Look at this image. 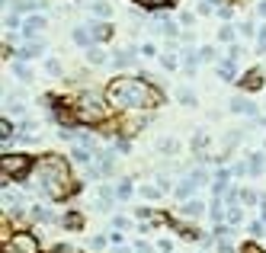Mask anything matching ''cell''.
I'll list each match as a JSON object with an SVG mask.
<instances>
[{"label": "cell", "mask_w": 266, "mask_h": 253, "mask_svg": "<svg viewBox=\"0 0 266 253\" xmlns=\"http://www.w3.org/2000/svg\"><path fill=\"white\" fill-rule=\"evenodd\" d=\"M257 45H260V52H266V26L260 29V36H257Z\"/></svg>", "instance_id": "1f68e13d"}, {"label": "cell", "mask_w": 266, "mask_h": 253, "mask_svg": "<svg viewBox=\"0 0 266 253\" xmlns=\"http://www.w3.org/2000/svg\"><path fill=\"white\" fill-rule=\"evenodd\" d=\"M109 100H103L99 93H87V96H80V103H77V119L87 125H99L109 119V109H106Z\"/></svg>", "instance_id": "3957f363"}, {"label": "cell", "mask_w": 266, "mask_h": 253, "mask_svg": "<svg viewBox=\"0 0 266 253\" xmlns=\"http://www.w3.org/2000/svg\"><path fill=\"white\" fill-rule=\"evenodd\" d=\"M257 13H260V16H263V19H266V0H263V3H260V7H257Z\"/></svg>", "instance_id": "b9f144b4"}, {"label": "cell", "mask_w": 266, "mask_h": 253, "mask_svg": "<svg viewBox=\"0 0 266 253\" xmlns=\"http://www.w3.org/2000/svg\"><path fill=\"white\" fill-rule=\"evenodd\" d=\"M141 52H145V54H148V58H151V54H157V48H154V45H151V42H145V45H141Z\"/></svg>", "instance_id": "d590c367"}, {"label": "cell", "mask_w": 266, "mask_h": 253, "mask_svg": "<svg viewBox=\"0 0 266 253\" xmlns=\"http://www.w3.org/2000/svg\"><path fill=\"white\" fill-rule=\"evenodd\" d=\"M228 109H231V112H244V115H257V106L247 103V100H241V96H234V100L228 103Z\"/></svg>", "instance_id": "ba28073f"}, {"label": "cell", "mask_w": 266, "mask_h": 253, "mask_svg": "<svg viewBox=\"0 0 266 253\" xmlns=\"http://www.w3.org/2000/svg\"><path fill=\"white\" fill-rule=\"evenodd\" d=\"M196 186H199L196 180H192V177H186L180 186H176V196H180V199H186V196H192V192H196Z\"/></svg>", "instance_id": "7c38bea8"}, {"label": "cell", "mask_w": 266, "mask_h": 253, "mask_svg": "<svg viewBox=\"0 0 266 253\" xmlns=\"http://www.w3.org/2000/svg\"><path fill=\"white\" fill-rule=\"evenodd\" d=\"M218 38L221 42H234V26H225V29L218 32Z\"/></svg>", "instance_id": "d4e9b609"}, {"label": "cell", "mask_w": 266, "mask_h": 253, "mask_svg": "<svg viewBox=\"0 0 266 253\" xmlns=\"http://www.w3.org/2000/svg\"><path fill=\"white\" fill-rule=\"evenodd\" d=\"M87 58H90V64H103V52L99 48H87Z\"/></svg>", "instance_id": "cb8c5ba5"}, {"label": "cell", "mask_w": 266, "mask_h": 253, "mask_svg": "<svg viewBox=\"0 0 266 253\" xmlns=\"http://www.w3.org/2000/svg\"><path fill=\"white\" fill-rule=\"evenodd\" d=\"M0 128H3V141H10V138H13V125H10L7 119H3V122H0Z\"/></svg>", "instance_id": "f1b7e54d"}, {"label": "cell", "mask_w": 266, "mask_h": 253, "mask_svg": "<svg viewBox=\"0 0 266 253\" xmlns=\"http://www.w3.org/2000/svg\"><path fill=\"white\" fill-rule=\"evenodd\" d=\"M42 29H45V19H42V16H29V19L23 23V36H26V38L38 36Z\"/></svg>", "instance_id": "52a82bcc"}, {"label": "cell", "mask_w": 266, "mask_h": 253, "mask_svg": "<svg viewBox=\"0 0 266 253\" xmlns=\"http://www.w3.org/2000/svg\"><path fill=\"white\" fill-rule=\"evenodd\" d=\"M115 196H119V199H129V196H132V183H129V180H122V183H119Z\"/></svg>", "instance_id": "7402d4cb"}, {"label": "cell", "mask_w": 266, "mask_h": 253, "mask_svg": "<svg viewBox=\"0 0 266 253\" xmlns=\"http://www.w3.org/2000/svg\"><path fill=\"white\" fill-rule=\"evenodd\" d=\"M90 36H93V42H106V38L113 36V26H106V23H93V26H90Z\"/></svg>", "instance_id": "9c48e42d"}, {"label": "cell", "mask_w": 266, "mask_h": 253, "mask_svg": "<svg viewBox=\"0 0 266 253\" xmlns=\"http://www.w3.org/2000/svg\"><path fill=\"white\" fill-rule=\"evenodd\" d=\"M199 61H202V58H199V52H190V48L183 52V68H186V71H196Z\"/></svg>", "instance_id": "4fadbf2b"}, {"label": "cell", "mask_w": 266, "mask_h": 253, "mask_svg": "<svg viewBox=\"0 0 266 253\" xmlns=\"http://www.w3.org/2000/svg\"><path fill=\"white\" fill-rule=\"evenodd\" d=\"M180 215H186V218H199V215H202V202H199V199H190L186 205L180 208Z\"/></svg>", "instance_id": "8fae6325"}, {"label": "cell", "mask_w": 266, "mask_h": 253, "mask_svg": "<svg viewBox=\"0 0 266 253\" xmlns=\"http://www.w3.org/2000/svg\"><path fill=\"white\" fill-rule=\"evenodd\" d=\"M103 244H106V237H93V240H90V247H93V250H99Z\"/></svg>", "instance_id": "ab89813d"}, {"label": "cell", "mask_w": 266, "mask_h": 253, "mask_svg": "<svg viewBox=\"0 0 266 253\" xmlns=\"http://www.w3.org/2000/svg\"><path fill=\"white\" fill-rule=\"evenodd\" d=\"M160 151H164V154H176V151H180V145H176L173 138H167V141H160Z\"/></svg>", "instance_id": "603a6c76"}, {"label": "cell", "mask_w": 266, "mask_h": 253, "mask_svg": "<svg viewBox=\"0 0 266 253\" xmlns=\"http://www.w3.org/2000/svg\"><path fill=\"white\" fill-rule=\"evenodd\" d=\"M250 234H263V218H260V221H253V224H250Z\"/></svg>", "instance_id": "e575fe53"}, {"label": "cell", "mask_w": 266, "mask_h": 253, "mask_svg": "<svg viewBox=\"0 0 266 253\" xmlns=\"http://www.w3.org/2000/svg\"><path fill=\"white\" fill-rule=\"evenodd\" d=\"M164 68H170V71L176 68V58H173V54H167V58H164Z\"/></svg>", "instance_id": "74e56055"}, {"label": "cell", "mask_w": 266, "mask_h": 253, "mask_svg": "<svg viewBox=\"0 0 266 253\" xmlns=\"http://www.w3.org/2000/svg\"><path fill=\"white\" fill-rule=\"evenodd\" d=\"M32 189H38L42 196H48V199H64V196H71L74 192V180H71V170L68 163L61 161L58 154H45L42 161L32 167Z\"/></svg>", "instance_id": "7a4b0ae2"}, {"label": "cell", "mask_w": 266, "mask_h": 253, "mask_svg": "<svg viewBox=\"0 0 266 253\" xmlns=\"http://www.w3.org/2000/svg\"><path fill=\"white\" fill-rule=\"evenodd\" d=\"M13 71H16V77H19V80H29V68H26V64H13Z\"/></svg>", "instance_id": "4316f807"}, {"label": "cell", "mask_w": 266, "mask_h": 253, "mask_svg": "<svg viewBox=\"0 0 266 253\" xmlns=\"http://www.w3.org/2000/svg\"><path fill=\"white\" fill-rule=\"evenodd\" d=\"M260 170H263V154H250V163H247V173L257 177Z\"/></svg>", "instance_id": "2e32d148"}, {"label": "cell", "mask_w": 266, "mask_h": 253, "mask_svg": "<svg viewBox=\"0 0 266 253\" xmlns=\"http://www.w3.org/2000/svg\"><path fill=\"white\" fill-rule=\"evenodd\" d=\"M241 199H244V202H257V192L247 189V192H241Z\"/></svg>", "instance_id": "8d00e7d4"}, {"label": "cell", "mask_w": 266, "mask_h": 253, "mask_svg": "<svg viewBox=\"0 0 266 253\" xmlns=\"http://www.w3.org/2000/svg\"><path fill=\"white\" fill-rule=\"evenodd\" d=\"M74 42H77V45H90V42H93V36H90V26H87V29H84V26H80V29H74Z\"/></svg>", "instance_id": "5bb4252c"}, {"label": "cell", "mask_w": 266, "mask_h": 253, "mask_svg": "<svg viewBox=\"0 0 266 253\" xmlns=\"http://www.w3.org/2000/svg\"><path fill=\"white\" fill-rule=\"evenodd\" d=\"M135 3H145V7H160V3H170V0H135Z\"/></svg>", "instance_id": "d6a6232c"}, {"label": "cell", "mask_w": 266, "mask_h": 253, "mask_svg": "<svg viewBox=\"0 0 266 253\" xmlns=\"http://www.w3.org/2000/svg\"><path fill=\"white\" fill-rule=\"evenodd\" d=\"M241 32H244V36H253L257 29H253V23H244V26H241Z\"/></svg>", "instance_id": "f35d334b"}, {"label": "cell", "mask_w": 266, "mask_h": 253, "mask_svg": "<svg viewBox=\"0 0 266 253\" xmlns=\"http://www.w3.org/2000/svg\"><path fill=\"white\" fill-rule=\"evenodd\" d=\"M93 13H96V16H103V19H106V16H113V7H109L106 0H96V3H93Z\"/></svg>", "instance_id": "d6986e66"}, {"label": "cell", "mask_w": 266, "mask_h": 253, "mask_svg": "<svg viewBox=\"0 0 266 253\" xmlns=\"http://www.w3.org/2000/svg\"><path fill=\"white\" fill-rule=\"evenodd\" d=\"M241 253H263V250H260L257 244H244V247H241Z\"/></svg>", "instance_id": "836d02e7"}, {"label": "cell", "mask_w": 266, "mask_h": 253, "mask_svg": "<svg viewBox=\"0 0 266 253\" xmlns=\"http://www.w3.org/2000/svg\"><path fill=\"white\" fill-rule=\"evenodd\" d=\"M218 77H221V80H234V64H231V61L218 64Z\"/></svg>", "instance_id": "ffe728a7"}, {"label": "cell", "mask_w": 266, "mask_h": 253, "mask_svg": "<svg viewBox=\"0 0 266 253\" xmlns=\"http://www.w3.org/2000/svg\"><path fill=\"white\" fill-rule=\"evenodd\" d=\"M3 253H38V244H36L32 234L19 231V234H13V237L3 244Z\"/></svg>", "instance_id": "5b68a950"}, {"label": "cell", "mask_w": 266, "mask_h": 253, "mask_svg": "<svg viewBox=\"0 0 266 253\" xmlns=\"http://www.w3.org/2000/svg\"><path fill=\"white\" fill-rule=\"evenodd\" d=\"M199 58H202V61H212V58H215V48L212 45H202V48H199Z\"/></svg>", "instance_id": "484cf974"}, {"label": "cell", "mask_w": 266, "mask_h": 253, "mask_svg": "<svg viewBox=\"0 0 266 253\" xmlns=\"http://www.w3.org/2000/svg\"><path fill=\"white\" fill-rule=\"evenodd\" d=\"M106 100L122 109H154L164 103V93L151 87L145 77L141 80L138 77H115L106 87Z\"/></svg>", "instance_id": "6da1fadb"}, {"label": "cell", "mask_w": 266, "mask_h": 253, "mask_svg": "<svg viewBox=\"0 0 266 253\" xmlns=\"http://www.w3.org/2000/svg\"><path fill=\"white\" fill-rule=\"evenodd\" d=\"M13 7H16V10H42L45 3H42V0H16Z\"/></svg>", "instance_id": "ac0fdd59"}, {"label": "cell", "mask_w": 266, "mask_h": 253, "mask_svg": "<svg viewBox=\"0 0 266 253\" xmlns=\"http://www.w3.org/2000/svg\"><path fill=\"white\" fill-rule=\"evenodd\" d=\"M64 228H80V215H68L64 218Z\"/></svg>", "instance_id": "f546056e"}, {"label": "cell", "mask_w": 266, "mask_h": 253, "mask_svg": "<svg viewBox=\"0 0 266 253\" xmlns=\"http://www.w3.org/2000/svg\"><path fill=\"white\" fill-rule=\"evenodd\" d=\"M135 250H138V253H151V244H138Z\"/></svg>", "instance_id": "60d3db41"}, {"label": "cell", "mask_w": 266, "mask_h": 253, "mask_svg": "<svg viewBox=\"0 0 266 253\" xmlns=\"http://www.w3.org/2000/svg\"><path fill=\"white\" fill-rule=\"evenodd\" d=\"M42 52H45V42H26V45H23V54H19V58H38Z\"/></svg>", "instance_id": "30bf717a"}, {"label": "cell", "mask_w": 266, "mask_h": 253, "mask_svg": "<svg viewBox=\"0 0 266 253\" xmlns=\"http://www.w3.org/2000/svg\"><path fill=\"white\" fill-rule=\"evenodd\" d=\"M209 215H212V221H221V218H225V205H221V196H215L212 208H209Z\"/></svg>", "instance_id": "9a60e30c"}, {"label": "cell", "mask_w": 266, "mask_h": 253, "mask_svg": "<svg viewBox=\"0 0 266 253\" xmlns=\"http://www.w3.org/2000/svg\"><path fill=\"white\" fill-rule=\"evenodd\" d=\"M176 96H180L183 106H196V93H192V90H180Z\"/></svg>", "instance_id": "44dd1931"}, {"label": "cell", "mask_w": 266, "mask_h": 253, "mask_svg": "<svg viewBox=\"0 0 266 253\" xmlns=\"http://www.w3.org/2000/svg\"><path fill=\"white\" fill-rule=\"evenodd\" d=\"M32 157L29 154H7L3 157V177L7 180H26V173H32Z\"/></svg>", "instance_id": "277c9868"}, {"label": "cell", "mask_w": 266, "mask_h": 253, "mask_svg": "<svg viewBox=\"0 0 266 253\" xmlns=\"http://www.w3.org/2000/svg\"><path fill=\"white\" fill-rule=\"evenodd\" d=\"M29 215L36 218V221H55V215H52V212H45L42 205H32V212H29Z\"/></svg>", "instance_id": "e0dca14e"}, {"label": "cell", "mask_w": 266, "mask_h": 253, "mask_svg": "<svg viewBox=\"0 0 266 253\" xmlns=\"http://www.w3.org/2000/svg\"><path fill=\"white\" fill-rule=\"evenodd\" d=\"M228 221H231V224L241 221V208H237V205H228Z\"/></svg>", "instance_id": "83f0119b"}, {"label": "cell", "mask_w": 266, "mask_h": 253, "mask_svg": "<svg viewBox=\"0 0 266 253\" xmlns=\"http://www.w3.org/2000/svg\"><path fill=\"white\" fill-rule=\"evenodd\" d=\"M45 71H48V74H61V64L52 58V61H45Z\"/></svg>", "instance_id": "4dcf8cb0"}, {"label": "cell", "mask_w": 266, "mask_h": 253, "mask_svg": "<svg viewBox=\"0 0 266 253\" xmlns=\"http://www.w3.org/2000/svg\"><path fill=\"white\" fill-rule=\"evenodd\" d=\"M241 87H244V90H260V87H263V74H260L257 68L247 71V74L241 77Z\"/></svg>", "instance_id": "8992f818"}]
</instances>
